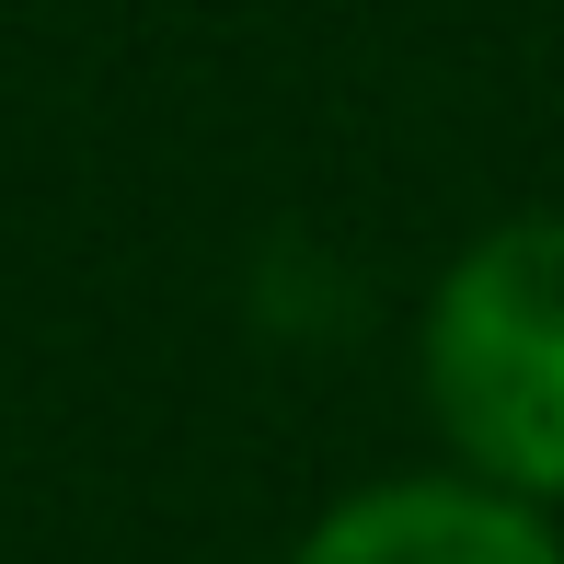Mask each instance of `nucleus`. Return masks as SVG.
<instances>
[{
  "label": "nucleus",
  "mask_w": 564,
  "mask_h": 564,
  "mask_svg": "<svg viewBox=\"0 0 564 564\" xmlns=\"http://www.w3.org/2000/svg\"><path fill=\"white\" fill-rule=\"evenodd\" d=\"M415 357L460 473L564 507V219H496L460 242Z\"/></svg>",
  "instance_id": "1"
},
{
  "label": "nucleus",
  "mask_w": 564,
  "mask_h": 564,
  "mask_svg": "<svg viewBox=\"0 0 564 564\" xmlns=\"http://www.w3.org/2000/svg\"><path fill=\"white\" fill-rule=\"evenodd\" d=\"M289 564H564L553 507L507 496L484 473H392L369 496L323 507Z\"/></svg>",
  "instance_id": "2"
}]
</instances>
